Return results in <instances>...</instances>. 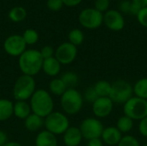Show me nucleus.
Returning <instances> with one entry per match:
<instances>
[{
    "label": "nucleus",
    "mask_w": 147,
    "mask_h": 146,
    "mask_svg": "<svg viewBox=\"0 0 147 146\" xmlns=\"http://www.w3.org/2000/svg\"><path fill=\"white\" fill-rule=\"evenodd\" d=\"M32 113L46 118L54 111V102L52 95L45 89H38L29 99Z\"/></svg>",
    "instance_id": "obj_1"
},
{
    "label": "nucleus",
    "mask_w": 147,
    "mask_h": 146,
    "mask_svg": "<svg viewBox=\"0 0 147 146\" xmlns=\"http://www.w3.org/2000/svg\"><path fill=\"white\" fill-rule=\"evenodd\" d=\"M43 58L37 49H27L18 57V67L23 75L34 77L42 69Z\"/></svg>",
    "instance_id": "obj_2"
},
{
    "label": "nucleus",
    "mask_w": 147,
    "mask_h": 146,
    "mask_svg": "<svg viewBox=\"0 0 147 146\" xmlns=\"http://www.w3.org/2000/svg\"><path fill=\"white\" fill-rule=\"evenodd\" d=\"M36 90V81L34 77L19 76L13 86L12 95L16 101H29Z\"/></svg>",
    "instance_id": "obj_3"
},
{
    "label": "nucleus",
    "mask_w": 147,
    "mask_h": 146,
    "mask_svg": "<svg viewBox=\"0 0 147 146\" xmlns=\"http://www.w3.org/2000/svg\"><path fill=\"white\" fill-rule=\"evenodd\" d=\"M83 95L76 89H67L60 96V106L65 114L75 115L84 106Z\"/></svg>",
    "instance_id": "obj_4"
},
{
    "label": "nucleus",
    "mask_w": 147,
    "mask_h": 146,
    "mask_svg": "<svg viewBox=\"0 0 147 146\" xmlns=\"http://www.w3.org/2000/svg\"><path fill=\"white\" fill-rule=\"evenodd\" d=\"M70 120L65 113L59 111H53L44 118L45 130L57 135H63V133L69 128Z\"/></svg>",
    "instance_id": "obj_5"
},
{
    "label": "nucleus",
    "mask_w": 147,
    "mask_h": 146,
    "mask_svg": "<svg viewBox=\"0 0 147 146\" xmlns=\"http://www.w3.org/2000/svg\"><path fill=\"white\" fill-rule=\"evenodd\" d=\"M133 95L134 88L132 84L126 80L119 79L112 83V88L109 97L114 103L124 104L133 97Z\"/></svg>",
    "instance_id": "obj_6"
},
{
    "label": "nucleus",
    "mask_w": 147,
    "mask_h": 146,
    "mask_svg": "<svg viewBox=\"0 0 147 146\" xmlns=\"http://www.w3.org/2000/svg\"><path fill=\"white\" fill-rule=\"evenodd\" d=\"M123 113L133 120H141L147 116V100L133 96L123 104Z\"/></svg>",
    "instance_id": "obj_7"
},
{
    "label": "nucleus",
    "mask_w": 147,
    "mask_h": 146,
    "mask_svg": "<svg viewBox=\"0 0 147 146\" xmlns=\"http://www.w3.org/2000/svg\"><path fill=\"white\" fill-rule=\"evenodd\" d=\"M79 129L82 133L83 139L86 140H90L93 139L101 138L104 127L99 119L89 117L84 119L81 122Z\"/></svg>",
    "instance_id": "obj_8"
},
{
    "label": "nucleus",
    "mask_w": 147,
    "mask_h": 146,
    "mask_svg": "<svg viewBox=\"0 0 147 146\" xmlns=\"http://www.w3.org/2000/svg\"><path fill=\"white\" fill-rule=\"evenodd\" d=\"M78 22L87 29H96L103 23V14L95 8H86L79 13Z\"/></svg>",
    "instance_id": "obj_9"
},
{
    "label": "nucleus",
    "mask_w": 147,
    "mask_h": 146,
    "mask_svg": "<svg viewBox=\"0 0 147 146\" xmlns=\"http://www.w3.org/2000/svg\"><path fill=\"white\" fill-rule=\"evenodd\" d=\"M3 46L4 52L11 57H19L27 50V45L20 34L8 36L4 40Z\"/></svg>",
    "instance_id": "obj_10"
},
{
    "label": "nucleus",
    "mask_w": 147,
    "mask_h": 146,
    "mask_svg": "<svg viewBox=\"0 0 147 146\" xmlns=\"http://www.w3.org/2000/svg\"><path fill=\"white\" fill-rule=\"evenodd\" d=\"M78 56V48L69 41L61 43L55 50L54 57L61 65L71 64Z\"/></svg>",
    "instance_id": "obj_11"
},
{
    "label": "nucleus",
    "mask_w": 147,
    "mask_h": 146,
    "mask_svg": "<svg viewBox=\"0 0 147 146\" xmlns=\"http://www.w3.org/2000/svg\"><path fill=\"white\" fill-rule=\"evenodd\" d=\"M103 23L112 31H121L125 27L123 15L117 9H109L103 14Z\"/></svg>",
    "instance_id": "obj_12"
},
{
    "label": "nucleus",
    "mask_w": 147,
    "mask_h": 146,
    "mask_svg": "<svg viewBox=\"0 0 147 146\" xmlns=\"http://www.w3.org/2000/svg\"><path fill=\"white\" fill-rule=\"evenodd\" d=\"M114 109V102L109 97H98L92 103V111L94 115L98 118L108 117Z\"/></svg>",
    "instance_id": "obj_13"
},
{
    "label": "nucleus",
    "mask_w": 147,
    "mask_h": 146,
    "mask_svg": "<svg viewBox=\"0 0 147 146\" xmlns=\"http://www.w3.org/2000/svg\"><path fill=\"white\" fill-rule=\"evenodd\" d=\"M122 138V133L116 128V126H108L103 129L101 139L107 146L117 145Z\"/></svg>",
    "instance_id": "obj_14"
},
{
    "label": "nucleus",
    "mask_w": 147,
    "mask_h": 146,
    "mask_svg": "<svg viewBox=\"0 0 147 146\" xmlns=\"http://www.w3.org/2000/svg\"><path fill=\"white\" fill-rule=\"evenodd\" d=\"M83 140V136L79 127L69 126L63 133V142L65 146H78Z\"/></svg>",
    "instance_id": "obj_15"
},
{
    "label": "nucleus",
    "mask_w": 147,
    "mask_h": 146,
    "mask_svg": "<svg viewBox=\"0 0 147 146\" xmlns=\"http://www.w3.org/2000/svg\"><path fill=\"white\" fill-rule=\"evenodd\" d=\"M61 66L62 65L56 59V58L53 57L43 60L41 71H43V72L48 77H56L61 71Z\"/></svg>",
    "instance_id": "obj_16"
},
{
    "label": "nucleus",
    "mask_w": 147,
    "mask_h": 146,
    "mask_svg": "<svg viewBox=\"0 0 147 146\" xmlns=\"http://www.w3.org/2000/svg\"><path fill=\"white\" fill-rule=\"evenodd\" d=\"M35 146H58L57 137L47 130L38 133L34 140Z\"/></svg>",
    "instance_id": "obj_17"
},
{
    "label": "nucleus",
    "mask_w": 147,
    "mask_h": 146,
    "mask_svg": "<svg viewBox=\"0 0 147 146\" xmlns=\"http://www.w3.org/2000/svg\"><path fill=\"white\" fill-rule=\"evenodd\" d=\"M32 114L30 104L28 101H16L14 102L13 115L17 119L24 120Z\"/></svg>",
    "instance_id": "obj_18"
},
{
    "label": "nucleus",
    "mask_w": 147,
    "mask_h": 146,
    "mask_svg": "<svg viewBox=\"0 0 147 146\" xmlns=\"http://www.w3.org/2000/svg\"><path fill=\"white\" fill-rule=\"evenodd\" d=\"M23 121L25 129L30 133L38 132L44 126V118L33 113Z\"/></svg>",
    "instance_id": "obj_19"
},
{
    "label": "nucleus",
    "mask_w": 147,
    "mask_h": 146,
    "mask_svg": "<svg viewBox=\"0 0 147 146\" xmlns=\"http://www.w3.org/2000/svg\"><path fill=\"white\" fill-rule=\"evenodd\" d=\"M14 102L9 99H0V121H6L13 116Z\"/></svg>",
    "instance_id": "obj_20"
},
{
    "label": "nucleus",
    "mask_w": 147,
    "mask_h": 146,
    "mask_svg": "<svg viewBox=\"0 0 147 146\" xmlns=\"http://www.w3.org/2000/svg\"><path fill=\"white\" fill-rule=\"evenodd\" d=\"M49 93L57 96H61L67 89L65 84L60 77H53L48 84Z\"/></svg>",
    "instance_id": "obj_21"
},
{
    "label": "nucleus",
    "mask_w": 147,
    "mask_h": 146,
    "mask_svg": "<svg viewBox=\"0 0 147 146\" xmlns=\"http://www.w3.org/2000/svg\"><path fill=\"white\" fill-rule=\"evenodd\" d=\"M93 88L98 97H109L110 95L112 83L106 80H100L93 85Z\"/></svg>",
    "instance_id": "obj_22"
},
{
    "label": "nucleus",
    "mask_w": 147,
    "mask_h": 146,
    "mask_svg": "<svg viewBox=\"0 0 147 146\" xmlns=\"http://www.w3.org/2000/svg\"><path fill=\"white\" fill-rule=\"evenodd\" d=\"M133 88L135 96L147 100V77H142L139 79L134 83Z\"/></svg>",
    "instance_id": "obj_23"
},
{
    "label": "nucleus",
    "mask_w": 147,
    "mask_h": 146,
    "mask_svg": "<svg viewBox=\"0 0 147 146\" xmlns=\"http://www.w3.org/2000/svg\"><path fill=\"white\" fill-rule=\"evenodd\" d=\"M134 121L131 118L123 115L121 116L116 122V128L121 133H128L134 128Z\"/></svg>",
    "instance_id": "obj_24"
},
{
    "label": "nucleus",
    "mask_w": 147,
    "mask_h": 146,
    "mask_svg": "<svg viewBox=\"0 0 147 146\" xmlns=\"http://www.w3.org/2000/svg\"><path fill=\"white\" fill-rule=\"evenodd\" d=\"M8 16L13 22H20L27 17V10L23 7L16 6L9 11Z\"/></svg>",
    "instance_id": "obj_25"
},
{
    "label": "nucleus",
    "mask_w": 147,
    "mask_h": 146,
    "mask_svg": "<svg viewBox=\"0 0 147 146\" xmlns=\"http://www.w3.org/2000/svg\"><path fill=\"white\" fill-rule=\"evenodd\" d=\"M67 89H76L78 84L79 77L77 73L73 71H66L60 77Z\"/></svg>",
    "instance_id": "obj_26"
},
{
    "label": "nucleus",
    "mask_w": 147,
    "mask_h": 146,
    "mask_svg": "<svg viewBox=\"0 0 147 146\" xmlns=\"http://www.w3.org/2000/svg\"><path fill=\"white\" fill-rule=\"evenodd\" d=\"M69 42L76 46L83 44L84 40V34L83 31L79 28H73L68 34Z\"/></svg>",
    "instance_id": "obj_27"
},
{
    "label": "nucleus",
    "mask_w": 147,
    "mask_h": 146,
    "mask_svg": "<svg viewBox=\"0 0 147 146\" xmlns=\"http://www.w3.org/2000/svg\"><path fill=\"white\" fill-rule=\"evenodd\" d=\"M22 38L26 43V45H34L37 43V41L39 40V34L36 30L33 29V28H28L26 29L23 34H22Z\"/></svg>",
    "instance_id": "obj_28"
},
{
    "label": "nucleus",
    "mask_w": 147,
    "mask_h": 146,
    "mask_svg": "<svg viewBox=\"0 0 147 146\" xmlns=\"http://www.w3.org/2000/svg\"><path fill=\"white\" fill-rule=\"evenodd\" d=\"M117 146H140L139 140L133 135H125L122 136L121 141Z\"/></svg>",
    "instance_id": "obj_29"
},
{
    "label": "nucleus",
    "mask_w": 147,
    "mask_h": 146,
    "mask_svg": "<svg viewBox=\"0 0 147 146\" xmlns=\"http://www.w3.org/2000/svg\"><path fill=\"white\" fill-rule=\"evenodd\" d=\"M83 97H84V100H85L86 102L93 103L98 98V96H97L96 92L95 91L93 86H90V87H88L85 89Z\"/></svg>",
    "instance_id": "obj_30"
},
{
    "label": "nucleus",
    "mask_w": 147,
    "mask_h": 146,
    "mask_svg": "<svg viewBox=\"0 0 147 146\" xmlns=\"http://www.w3.org/2000/svg\"><path fill=\"white\" fill-rule=\"evenodd\" d=\"M96 10L105 13L106 11L109 10V0H96L95 1V7Z\"/></svg>",
    "instance_id": "obj_31"
},
{
    "label": "nucleus",
    "mask_w": 147,
    "mask_h": 146,
    "mask_svg": "<svg viewBox=\"0 0 147 146\" xmlns=\"http://www.w3.org/2000/svg\"><path fill=\"white\" fill-rule=\"evenodd\" d=\"M40 52L43 59H50V58L54 57L55 50L52 46H45L40 50Z\"/></svg>",
    "instance_id": "obj_32"
},
{
    "label": "nucleus",
    "mask_w": 147,
    "mask_h": 146,
    "mask_svg": "<svg viewBox=\"0 0 147 146\" xmlns=\"http://www.w3.org/2000/svg\"><path fill=\"white\" fill-rule=\"evenodd\" d=\"M64 3L62 0H47V7L52 11H59L62 9Z\"/></svg>",
    "instance_id": "obj_33"
},
{
    "label": "nucleus",
    "mask_w": 147,
    "mask_h": 146,
    "mask_svg": "<svg viewBox=\"0 0 147 146\" xmlns=\"http://www.w3.org/2000/svg\"><path fill=\"white\" fill-rule=\"evenodd\" d=\"M132 1L130 0H122L119 3L118 10L122 14H130V8H131Z\"/></svg>",
    "instance_id": "obj_34"
},
{
    "label": "nucleus",
    "mask_w": 147,
    "mask_h": 146,
    "mask_svg": "<svg viewBox=\"0 0 147 146\" xmlns=\"http://www.w3.org/2000/svg\"><path fill=\"white\" fill-rule=\"evenodd\" d=\"M136 16H137V20L141 26L147 28V7L141 9Z\"/></svg>",
    "instance_id": "obj_35"
},
{
    "label": "nucleus",
    "mask_w": 147,
    "mask_h": 146,
    "mask_svg": "<svg viewBox=\"0 0 147 146\" xmlns=\"http://www.w3.org/2000/svg\"><path fill=\"white\" fill-rule=\"evenodd\" d=\"M139 132L140 133L145 137L147 138V116L146 118L142 119L141 120H140V124H139Z\"/></svg>",
    "instance_id": "obj_36"
},
{
    "label": "nucleus",
    "mask_w": 147,
    "mask_h": 146,
    "mask_svg": "<svg viewBox=\"0 0 147 146\" xmlns=\"http://www.w3.org/2000/svg\"><path fill=\"white\" fill-rule=\"evenodd\" d=\"M83 0H62L64 5L68 7H75L78 5Z\"/></svg>",
    "instance_id": "obj_37"
},
{
    "label": "nucleus",
    "mask_w": 147,
    "mask_h": 146,
    "mask_svg": "<svg viewBox=\"0 0 147 146\" xmlns=\"http://www.w3.org/2000/svg\"><path fill=\"white\" fill-rule=\"evenodd\" d=\"M87 146H103V142L102 141L101 138L93 139L88 140Z\"/></svg>",
    "instance_id": "obj_38"
},
{
    "label": "nucleus",
    "mask_w": 147,
    "mask_h": 146,
    "mask_svg": "<svg viewBox=\"0 0 147 146\" xmlns=\"http://www.w3.org/2000/svg\"><path fill=\"white\" fill-rule=\"evenodd\" d=\"M9 142L8 135L3 130H0V146H3Z\"/></svg>",
    "instance_id": "obj_39"
},
{
    "label": "nucleus",
    "mask_w": 147,
    "mask_h": 146,
    "mask_svg": "<svg viewBox=\"0 0 147 146\" xmlns=\"http://www.w3.org/2000/svg\"><path fill=\"white\" fill-rule=\"evenodd\" d=\"M140 9H140L138 5H136L135 3H134L132 2V3H131V8H130V14H131V15H137Z\"/></svg>",
    "instance_id": "obj_40"
},
{
    "label": "nucleus",
    "mask_w": 147,
    "mask_h": 146,
    "mask_svg": "<svg viewBox=\"0 0 147 146\" xmlns=\"http://www.w3.org/2000/svg\"><path fill=\"white\" fill-rule=\"evenodd\" d=\"M132 2L138 5L140 9L147 7V0H132Z\"/></svg>",
    "instance_id": "obj_41"
},
{
    "label": "nucleus",
    "mask_w": 147,
    "mask_h": 146,
    "mask_svg": "<svg viewBox=\"0 0 147 146\" xmlns=\"http://www.w3.org/2000/svg\"><path fill=\"white\" fill-rule=\"evenodd\" d=\"M3 146H23L22 144L18 143V142H15V141H9L7 144H5Z\"/></svg>",
    "instance_id": "obj_42"
},
{
    "label": "nucleus",
    "mask_w": 147,
    "mask_h": 146,
    "mask_svg": "<svg viewBox=\"0 0 147 146\" xmlns=\"http://www.w3.org/2000/svg\"><path fill=\"white\" fill-rule=\"evenodd\" d=\"M142 146H147V144H146V145H142Z\"/></svg>",
    "instance_id": "obj_43"
}]
</instances>
